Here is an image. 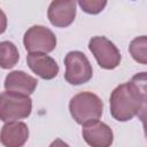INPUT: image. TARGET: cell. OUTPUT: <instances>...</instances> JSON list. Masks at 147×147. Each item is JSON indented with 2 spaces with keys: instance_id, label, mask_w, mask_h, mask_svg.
I'll return each mask as SVG.
<instances>
[{
  "instance_id": "obj_1",
  "label": "cell",
  "mask_w": 147,
  "mask_h": 147,
  "mask_svg": "<svg viewBox=\"0 0 147 147\" xmlns=\"http://www.w3.org/2000/svg\"><path fill=\"white\" fill-rule=\"evenodd\" d=\"M110 114L118 122L132 119L144 106V101L131 82L118 85L110 94Z\"/></svg>"
},
{
  "instance_id": "obj_2",
  "label": "cell",
  "mask_w": 147,
  "mask_h": 147,
  "mask_svg": "<svg viewBox=\"0 0 147 147\" xmlns=\"http://www.w3.org/2000/svg\"><path fill=\"white\" fill-rule=\"evenodd\" d=\"M72 118L80 125L98 121L103 110V102L92 92H80L74 95L69 103Z\"/></svg>"
},
{
  "instance_id": "obj_3",
  "label": "cell",
  "mask_w": 147,
  "mask_h": 147,
  "mask_svg": "<svg viewBox=\"0 0 147 147\" xmlns=\"http://www.w3.org/2000/svg\"><path fill=\"white\" fill-rule=\"evenodd\" d=\"M32 110V100L29 95L5 91L0 96V118L5 123L26 118Z\"/></svg>"
},
{
  "instance_id": "obj_4",
  "label": "cell",
  "mask_w": 147,
  "mask_h": 147,
  "mask_svg": "<svg viewBox=\"0 0 147 147\" xmlns=\"http://www.w3.org/2000/svg\"><path fill=\"white\" fill-rule=\"evenodd\" d=\"M65 80L71 85L87 83L93 75L92 65L86 55L79 51H71L64 57Z\"/></svg>"
},
{
  "instance_id": "obj_5",
  "label": "cell",
  "mask_w": 147,
  "mask_h": 147,
  "mask_svg": "<svg viewBox=\"0 0 147 147\" xmlns=\"http://www.w3.org/2000/svg\"><path fill=\"white\" fill-rule=\"evenodd\" d=\"M88 48L102 69L111 70L118 67L121 62V53L114 42H111L106 37H92L88 42Z\"/></svg>"
},
{
  "instance_id": "obj_6",
  "label": "cell",
  "mask_w": 147,
  "mask_h": 147,
  "mask_svg": "<svg viewBox=\"0 0 147 147\" xmlns=\"http://www.w3.org/2000/svg\"><path fill=\"white\" fill-rule=\"evenodd\" d=\"M23 44L29 53L46 54L56 47V37L52 30L42 25H33L26 30Z\"/></svg>"
},
{
  "instance_id": "obj_7",
  "label": "cell",
  "mask_w": 147,
  "mask_h": 147,
  "mask_svg": "<svg viewBox=\"0 0 147 147\" xmlns=\"http://www.w3.org/2000/svg\"><path fill=\"white\" fill-rule=\"evenodd\" d=\"M82 134L91 147H110L114 140L110 126L100 121H93L83 125Z\"/></svg>"
},
{
  "instance_id": "obj_8",
  "label": "cell",
  "mask_w": 147,
  "mask_h": 147,
  "mask_svg": "<svg viewBox=\"0 0 147 147\" xmlns=\"http://www.w3.org/2000/svg\"><path fill=\"white\" fill-rule=\"evenodd\" d=\"M47 16L52 25L56 28H67L76 17V2L52 1L48 7Z\"/></svg>"
},
{
  "instance_id": "obj_9",
  "label": "cell",
  "mask_w": 147,
  "mask_h": 147,
  "mask_svg": "<svg viewBox=\"0 0 147 147\" xmlns=\"http://www.w3.org/2000/svg\"><path fill=\"white\" fill-rule=\"evenodd\" d=\"M29 68L42 79H53L59 74V65L56 61L41 53H29L26 56Z\"/></svg>"
},
{
  "instance_id": "obj_10",
  "label": "cell",
  "mask_w": 147,
  "mask_h": 147,
  "mask_svg": "<svg viewBox=\"0 0 147 147\" xmlns=\"http://www.w3.org/2000/svg\"><path fill=\"white\" fill-rule=\"evenodd\" d=\"M38 80L25 74L24 71H11L6 76L5 79V88L9 92L20 93L23 95H30L34 92L37 87Z\"/></svg>"
},
{
  "instance_id": "obj_11",
  "label": "cell",
  "mask_w": 147,
  "mask_h": 147,
  "mask_svg": "<svg viewBox=\"0 0 147 147\" xmlns=\"http://www.w3.org/2000/svg\"><path fill=\"white\" fill-rule=\"evenodd\" d=\"M28 138L29 129L23 122H9L1 129V144L5 147H22Z\"/></svg>"
},
{
  "instance_id": "obj_12",
  "label": "cell",
  "mask_w": 147,
  "mask_h": 147,
  "mask_svg": "<svg viewBox=\"0 0 147 147\" xmlns=\"http://www.w3.org/2000/svg\"><path fill=\"white\" fill-rule=\"evenodd\" d=\"M20 54L16 46L8 40L0 42V65L2 69H10L18 62Z\"/></svg>"
},
{
  "instance_id": "obj_13",
  "label": "cell",
  "mask_w": 147,
  "mask_h": 147,
  "mask_svg": "<svg viewBox=\"0 0 147 147\" xmlns=\"http://www.w3.org/2000/svg\"><path fill=\"white\" fill-rule=\"evenodd\" d=\"M129 51L136 62L147 64V36H139L134 38L130 42Z\"/></svg>"
},
{
  "instance_id": "obj_14",
  "label": "cell",
  "mask_w": 147,
  "mask_h": 147,
  "mask_svg": "<svg viewBox=\"0 0 147 147\" xmlns=\"http://www.w3.org/2000/svg\"><path fill=\"white\" fill-rule=\"evenodd\" d=\"M131 83L137 88V91L140 94L144 103H147V72L136 74L132 77Z\"/></svg>"
},
{
  "instance_id": "obj_15",
  "label": "cell",
  "mask_w": 147,
  "mask_h": 147,
  "mask_svg": "<svg viewBox=\"0 0 147 147\" xmlns=\"http://www.w3.org/2000/svg\"><path fill=\"white\" fill-rule=\"evenodd\" d=\"M79 7L87 14H99L107 6V1H94V0H80L78 1Z\"/></svg>"
},
{
  "instance_id": "obj_16",
  "label": "cell",
  "mask_w": 147,
  "mask_h": 147,
  "mask_svg": "<svg viewBox=\"0 0 147 147\" xmlns=\"http://www.w3.org/2000/svg\"><path fill=\"white\" fill-rule=\"evenodd\" d=\"M139 118L144 125V132H145V137L147 139V103H144L142 108L139 111Z\"/></svg>"
},
{
  "instance_id": "obj_17",
  "label": "cell",
  "mask_w": 147,
  "mask_h": 147,
  "mask_svg": "<svg viewBox=\"0 0 147 147\" xmlns=\"http://www.w3.org/2000/svg\"><path fill=\"white\" fill-rule=\"evenodd\" d=\"M49 147H70L67 142H64L63 140H61V139H55L51 145H49Z\"/></svg>"
}]
</instances>
